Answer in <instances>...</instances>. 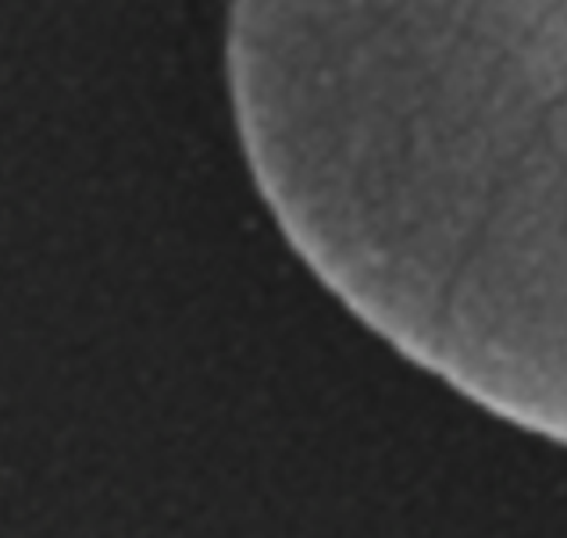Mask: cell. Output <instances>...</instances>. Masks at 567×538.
<instances>
[]
</instances>
